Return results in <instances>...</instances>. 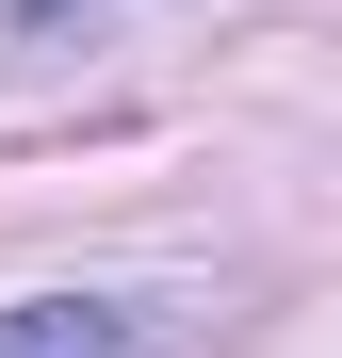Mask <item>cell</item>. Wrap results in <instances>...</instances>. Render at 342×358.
Returning a JSON list of instances; mask_svg holds the SVG:
<instances>
[{
	"label": "cell",
	"instance_id": "7a4b0ae2",
	"mask_svg": "<svg viewBox=\"0 0 342 358\" xmlns=\"http://www.w3.org/2000/svg\"><path fill=\"white\" fill-rule=\"evenodd\" d=\"M0 17H17V33H49V17H66V0H0Z\"/></svg>",
	"mask_w": 342,
	"mask_h": 358
},
{
	"label": "cell",
	"instance_id": "6da1fadb",
	"mask_svg": "<svg viewBox=\"0 0 342 358\" xmlns=\"http://www.w3.org/2000/svg\"><path fill=\"white\" fill-rule=\"evenodd\" d=\"M0 358H147V310H114V293H33V310H0Z\"/></svg>",
	"mask_w": 342,
	"mask_h": 358
}]
</instances>
